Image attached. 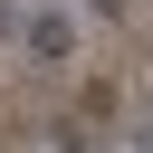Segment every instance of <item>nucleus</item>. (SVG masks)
I'll return each mask as SVG.
<instances>
[{
    "mask_svg": "<svg viewBox=\"0 0 153 153\" xmlns=\"http://www.w3.org/2000/svg\"><path fill=\"white\" fill-rule=\"evenodd\" d=\"M19 38H29V57H67V48H76V29H67L57 10H38V19L19 29Z\"/></svg>",
    "mask_w": 153,
    "mask_h": 153,
    "instance_id": "nucleus-1",
    "label": "nucleus"
},
{
    "mask_svg": "<svg viewBox=\"0 0 153 153\" xmlns=\"http://www.w3.org/2000/svg\"><path fill=\"white\" fill-rule=\"evenodd\" d=\"M96 10H105V19H115V10H124V0H96Z\"/></svg>",
    "mask_w": 153,
    "mask_h": 153,
    "instance_id": "nucleus-2",
    "label": "nucleus"
}]
</instances>
